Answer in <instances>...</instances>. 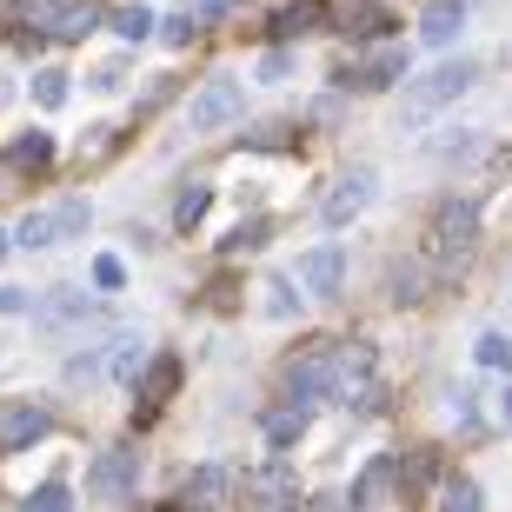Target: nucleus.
<instances>
[{
    "mask_svg": "<svg viewBox=\"0 0 512 512\" xmlns=\"http://www.w3.org/2000/svg\"><path fill=\"white\" fill-rule=\"evenodd\" d=\"M27 512H74V499H67V486H60V479H47L40 493H27Z\"/></svg>",
    "mask_w": 512,
    "mask_h": 512,
    "instance_id": "c756f323",
    "label": "nucleus"
},
{
    "mask_svg": "<svg viewBox=\"0 0 512 512\" xmlns=\"http://www.w3.org/2000/svg\"><path fill=\"white\" fill-rule=\"evenodd\" d=\"M479 240V207L473 200H439L433 207V247L453 260V253H466Z\"/></svg>",
    "mask_w": 512,
    "mask_h": 512,
    "instance_id": "0eeeda50",
    "label": "nucleus"
},
{
    "mask_svg": "<svg viewBox=\"0 0 512 512\" xmlns=\"http://www.w3.org/2000/svg\"><path fill=\"white\" fill-rule=\"evenodd\" d=\"M14 247H27V253H40V247H60V227H54V207L47 213H27L14 227Z\"/></svg>",
    "mask_w": 512,
    "mask_h": 512,
    "instance_id": "412c9836",
    "label": "nucleus"
},
{
    "mask_svg": "<svg viewBox=\"0 0 512 512\" xmlns=\"http://www.w3.org/2000/svg\"><path fill=\"white\" fill-rule=\"evenodd\" d=\"M34 100L40 107H60V100H67V74H60V67H40L34 74Z\"/></svg>",
    "mask_w": 512,
    "mask_h": 512,
    "instance_id": "cd10ccee",
    "label": "nucleus"
},
{
    "mask_svg": "<svg viewBox=\"0 0 512 512\" xmlns=\"http://www.w3.org/2000/svg\"><path fill=\"white\" fill-rule=\"evenodd\" d=\"M399 479H406V486H433V479H439V453H413V459H399Z\"/></svg>",
    "mask_w": 512,
    "mask_h": 512,
    "instance_id": "bb28decb",
    "label": "nucleus"
},
{
    "mask_svg": "<svg viewBox=\"0 0 512 512\" xmlns=\"http://www.w3.org/2000/svg\"><path fill=\"white\" fill-rule=\"evenodd\" d=\"M499 413H506V426H512V386H506V393H499Z\"/></svg>",
    "mask_w": 512,
    "mask_h": 512,
    "instance_id": "ea45409f",
    "label": "nucleus"
},
{
    "mask_svg": "<svg viewBox=\"0 0 512 512\" xmlns=\"http://www.w3.org/2000/svg\"><path fill=\"white\" fill-rule=\"evenodd\" d=\"M393 486H399V459H373V466L353 479V512H373Z\"/></svg>",
    "mask_w": 512,
    "mask_h": 512,
    "instance_id": "2eb2a0df",
    "label": "nucleus"
},
{
    "mask_svg": "<svg viewBox=\"0 0 512 512\" xmlns=\"http://www.w3.org/2000/svg\"><path fill=\"white\" fill-rule=\"evenodd\" d=\"M0 253H7V233H0Z\"/></svg>",
    "mask_w": 512,
    "mask_h": 512,
    "instance_id": "79ce46f5",
    "label": "nucleus"
},
{
    "mask_svg": "<svg viewBox=\"0 0 512 512\" xmlns=\"http://www.w3.org/2000/svg\"><path fill=\"white\" fill-rule=\"evenodd\" d=\"M140 366H147V353H140V340H133V333H127V340H114V353H107V373H114V380H140Z\"/></svg>",
    "mask_w": 512,
    "mask_h": 512,
    "instance_id": "5701e85b",
    "label": "nucleus"
},
{
    "mask_svg": "<svg viewBox=\"0 0 512 512\" xmlns=\"http://www.w3.org/2000/svg\"><path fill=\"white\" fill-rule=\"evenodd\" d=\"M340 280H346V253L326 240V247H313L300 260V286L313 293V300H340Z\"/></svg>",
    "mask_w": 512,
    "mask_h": 512,
    "instance_id": "9d476101",
    "label": "nucleus"
},
{
    "mask_svg": "<svg viewBox=\"0 0 512 512\" xmlns=\"http://www.w3.org/2000/svg\"><path fill=\"white\" fill-rule=\"evenodd\" d=\"M366 200H373V173L353 167L346 180H333V193L320 200V220H326V227H346L353 213H366Z\"/></svg>",
    "mask_w": 512,
    "mask_h": 512,
    "instance_id": "1a4fd4ad",
    "label": "nucleus"
},
{
    "mask_svg": "<svg viewBox=\"0 0 512 512\" xmlns=\"http://www.w3.org/2000/svg\"><path fill=\"white\" fill-rule=\"evenodd\" d=\"M326 20H333L340 34H360V40H380L386 27H393V14H386L380 0H326Z\"/></svg>",
    "mask_w": 512,
    "mask_h": 512,
    "instance_id": "9b49d317",
    "label": "nucleus"
},
{
    "mask_svg": "<svg viewBox=\"0 0 512 512\" xmlns=\"http://www.w3.org/2000/svg\"><path fill=\"white\" fill-rule=\"evenodd\" d=\"M266 293H273V300H266V306H273V313H293V286H286V280H273V286H266Z\"/></svg>",
    "mask_w": 512,
    "mask_h": 512,
    "instance_id": "58836bf2",
    "label": "nucleus"
},
{
    "mask_svg": "<svg viewBox=\"0 0 512 512\" xmlns=\"http://www.w3.org/2000/svg\"><path fill=\"white\" fill-rule=\"evenodd\" d=\"M120 280H127V266H120L114 253H100V260H94V286H107V293H114Z\"/></svg>",
    "mask_w": 512,
    "mask_h": 512,
    "instance_id": "72a5a7b5",
    "label": "nucleus"
},
{
    "mask_svg": "<svg viewBox=\"0 0 512 512\" xmlns=\"http://www.w3.org/2000/svg\"><path fill=\"white\" fill-rule=\"evenodd\" d=\"M286 67H293V54H280V47H273V54H266V60H260V80H280V74H286Z\"/></svg>",
    "mask_w": 512,
    "mask_h": 512,
    "instance_id": "4c0bfd02",
    "label": "nucleus"
},
{
    "mask_svg": "<svg viewBox=\"0 0 512 512\" xmlns=\"http://www.w3.org/2000/svg\"><path fill=\"white\" fill-rule=\"evenodd\" d=\"M20 14H27V27H40L54 40H87L100 27L94 0H20Z\"/></svg>",
    "mask_w": 512,
    "mask_h": 512,
    "instance_id": "7ed1b4c3",
    "label": "nucleus"
},
{
    "mask_svg": "<svg viewBox=\"0 0 512 512\" xmlns=\"http://www.w3.org/2000/svg\"><path fill=\"white\" fill-rule=\"evenodd\" d=\"M333 380H340V340H313V346H300V353L286 360V393L300 399V406L326 399Z\"/></svg>",
    "mask_w": 512,
    "mask_h": 512,
    "instance_id": "f03ea898",
    "label": "nucleus"
},
{
    "mask_svg": "<svg viewBox=\"0 0 512 512\" xmlns=\"http://www.w3.org/2000/svg\"><path fill=\"white\" fill-rule=\"evenodd\" d=\"M433 153L439 160H459V153H479V140L473 133H446V140H433Z\"/></svg>",
    "mask_w": 512,
    "mask_h": 512,
    "instance_id": "473e14b6",
    "label": "nucleus"
},
{
    "mask_svg": "<svg viewBox=\"0 0 512 512\" xmlns=\"http://www.w3.org/2000/svg\"><path fill=\"white\" fill-rule=\"evenodd\" d=\"M247 506L253 512H293V506H300V479H293L286 459H273V466L247 473Z\"/></svg>",
    "mask_w": 512,
    "mask_h": 512,
    "instance_id": "423d86ee",
    "label": "nucleus"
},
{
    "mask_svg": "<svg viewBox=\"0 0 512 512\" xmlns=\"http://www.w3.org/2000/svg\"><path fill=\"white\" fill-rule=\"evenodd\" d=\"M247 114V87L240 80H207L200 94H193V133H213L227 127V120Z\"/></svg>",
    "mask_w": 512,
    "mask_h": 512,
    "instance_id": "39448f33",
    "label": "nucleus"
},
{
    "mask_svg": "<svg viewBox=\"0 0 512 512\" xmlns=\"http://www.w3.org/2000/svg\"><path fill=\"white\" fill-rule=\"evenodd\" d=\"M27 306H34L27 286H0V313H27Z\"/></svg>",
    "mask_w": 512,
    "mask_h": 512,
    "instance_id": "f704fd0d",
    "label": "nucleus"
},
{
    "mask_svg": "<svg viewBox=\"0 0 512 512\" xmlns=\"http://www.w3.org/2000/svg\"><path fill=\"white\" fill-rule=\"evenodd\" d=\"M459 27H466V0H433L426 20H419V40H426V47H453Z\"/></svg>",
    "mask_w": 512,
    "mask_h": 512,
    "instance_id": "4468645a",
    "label": "nucleus"
},
{
    "mask_svg": "<svg viewBox=\"0 0 512 512\" xmlns=\"http://www.w3.org/2000/svg\"><path fill=\"white\" fill-rule=\"evenodd\" d=\"M473 80H479L473 60H446V67H433L426 80H413V87H406V107H399V120H406V127H426V120H433L439 107H453V100L466 94Z\"/></svg>",
    "mask_w": 512,
    "mask_h": 512,
    "instance_id": "f257e3e1",
    "label": "nucleus"
},
{
    "mask_svg": "<svg viewBox=\"0 0 512 512\" xmlns=\"http://www.w3.org/2000/svg\"><path fill=\"white\" fill-rule=\"evenodd\" d=\"M140 493V453L133 446H107V453L87 466V499H100V506H120V499Z\"/></svg>",
    "mask_w": 512,
    "mask_h": 512,
    "instance_id": "20e7f679",
    "label": "nucleus"
},
{
    "mask_svg": "<svg viewBox=\"0 0 512 512\" xmlns=\"http://www.w3.org/2000/svg\"><path fill=\"white\" fill-rule=\"evenodd\" d=\"M439 499H446V512H486L473 479H446V493H439Z\"/></svg>",
    "mask_w": 512,
    "mask_h": 512,
    "instance_id": "c85d7f7f",
    "label": "nucleus"
},
{
    "mask_svg": "<svg viewBox=\"0 0 512 512\" xmlns=\"http://www.w3.org/2000/svg\"><path fill=\"white\" fill-rule=\"evenodd\" d=\"M419 512H446V499H439V506H419Z\"/></svg>",
    "mask_w": 512,
    "mask_h": 512,
    "instance_id": "a19ab883",
    "label": "nucleus"
},
{
    "mask_svg": "<svg viewBox=\"0 0 512 512\" xmlns=\"http://www.w3.org/2000/svg\"><path fill=\"white\" fill-rule=\"evenodd\" d=\"M473 360L486 366V373H512V340H506V333H479Z\"/></svg>",
    "mask_w": 512,
    "mask_h": 512,
    "instance_id": "393cba45",
    "label": "nucleus"
},
{
    "mask_svg": "<svg viewBox=\"0 0 512 512\" xmlns=\"http://www.w3.org/2000/svg\"><path fill=\"white\" fill-rule=\"evenodd\" d=\"M227 7H240V0H193V20L207 27V20H220V14H227Z\"/></svg>",
    "mask_w": 512,
    "mask_h": 512,
    "instance_id": "c9c22d12",
    "label": "nucleus"
},
{
    "mask_svg": "<svg viewBox=\"0 0 512 512\" xmlns=\"http://www.w3.org/2000/svg\"><path fill=\"white\" fill-rule=\"evenodd\" d=\"M34 320H40V326H74V320H87V293H74V286H54L47 300H34Z\"/></svg>",
    "mask_w": 512,
    "mask_h": 512,
    "instance_id": "dca6fc26",
    "label": "nucleus"
},
{
    "mask_svg": "<svg viewBox=\"0 0 512 512\" xmlns=\"http://www.w3.org/2000/svg\"><path fill=\"white\" fill-rule=\"evenodd\" d=\"M399 74H406V54H399V47H386V54H373V60L360 67V74L346 80V87H393Z\"/></svg>",
    "mask_w": 512,
    "mask_h": 512,
    "instance_id": "aec40b11",
    "label": "nucleus"
},
{
    "mask_svg": "<svg viewBox=\"0 0 512 512\" xmlns=\"http://www.w3.org/2000/svg\"><path fill=\"white\" fill-rule=\"evenodd\" d=\"M260 240H266V220H247V227H240V233H233V240H227V247H260Z\"/></svg>",
    "mask_w": 512,
    "mask_h": 512,
    "instance_id": "e433bc0d",
    "label": "nucleus"
},
{
    "mask_svg": "<svg viewBox=\"0 0 512 512\" xmlns=\"http://www.w3.org/2000/svg\"><path fill=\"white\" fill-rule=\"evenodd\" d=\"M313 27H326V0H293V7H280L273 14V34H313Z\"/></svg>",
    "mask_w": 512,
    "mask_h": 512,
    "instance_id": "a211bd4d",
    "label": "nucleus"
},
{
    "mask_svg": "<svg viewBox=\"0 0 512 512\" xmlns=\"http://www.w3.org/2000/svg\"><path fill=\"white\" fill-rule=\"evenodd\" d=\"M47 426H54L47 406H7V419H0V453H27L34 439H47Z\"/></svg>",
    "mask_w": 512,
    "mask_h": 512,
    "instance_id": "f8f14e48",
    "label": "nucleus"
},
{
    "mask_svg": "<svg viewBox=\"0 0 512 512\" xmlns=\"http://www.w3.org/2000/svg\"><path fill=\"white\" fill-rule=\"evenodd\" d=\"M233 486H240V479H233L227 466H200V473L187 479V493H180V499H187L193 512H213V506H227V499H233Z\"/></svg>",
    "mask_w": 512,
    "mask_h": 512,
    "instance_id": "ddd939ff",
    "label": "nucleus"
},
{
    "mask_svg": "<svg viewBox=\"0 0 512 512\" xmlns=\"http://www.w3.org/2000/svg\"><path fill=\"white\" fill-rule=\"evenodd\" d=\"M419 293H426V273H419V266H399L393 273V300L406 306V300H419Z\"/></svg>",
    "mask_w": 512,
    "mask_h": 512,
    "instance_id": "7c9ffc66",
    "label": "nucleus"
},
{
    "mask_svg": "<svg viewBox=\"0 0 512 512\" xmlns=\"http://www.w3.org/2000/svg\"><path fill=\"white\" fill-rule=\"evenodd\" d=\"M107 27H114L120 40H147L153 27H160V20H153L147 7H140V0H127V7H114V14H107Z\"/></svg>",
    "mask_w": 512,
    "mask_h": 512,
    "instance_id": "4be33fe9",
    "label": "nucleus"
},
{
    "mask_svg": "<svg viewBox=\"0 0 512 512\" xmlns=\"http://www.w3.org/2000/svg\"><path fill=\"white\" fill-rule=\"evenodd\" d=\"M7 167L14 173H47L54 167V140H47V133H20L14 147H7Z\"/></svg>",
    "mask_w": 512,
    "mask_h": 512,
    "instance_id": "f3484780",
    "label": "nucleus"
},
{
    "mask_svg": "<svg viewBox=\"0 0 512 512\" xmlns=\"http://www.w3.org/2000/svg\"><path fill=\"white\" fill-rule=\"evenodd\" d=\"M207 207H213V187H200V180H193L187 193H180V207H173V227H200V220H207Z\"/></svg>",
    "mask_w": 512,
    "mask_h": 512,
    "instance_id": "b1692460",
    "label": "nucleus"
},
{
    "mask_svg": "<svg viewBox=\"0 0 512 512\" xmlns=\"http://www.w3.org/2000/svg\"><path fill=\"white\" fill-rule=\"evenodd\" d=\"M87 220H94V207H87V200H60V207H54L60 240H80V233H87Z\"/></svg>",
    "mask_w": 512,
    "mask_h": 512,
    "instance_id": "a878e982",
    "label": "nucleus"
},
{
    "mask_svg": "<svg viewBox=\"0 0 512 512\" xmlns=\"http://www.w3.org/2000/svg\"><path fill=\"white\" fill-rule=\"evenodd\" d=\"M160 27H167V47H193V34H200L193 14H173V20H160Z\"/></svg>",
    "mask_w": 512,
    "mask_h": 512,
    "instance_id": "2f4dec72",
    "label": "nucleus"
},
{
    "mask_svg": "<svg viewBox=\"0 0 512 512\" xmlns=\"http://www.w3.org/2000/svg\"><path fill=\"white\" fill-rule=\"evenodd\" d=\"M173 393H180V360H173V353H160V360H147V366H140V380H133V399H140V406H133V419H153Z\"/></svg>",
    "mask_w": 512,
    "mask_h": 512,
    "instance_id": "6e6552de",
    "label": "nucleus"
},
{
    "mask_svg": "<svg viewBox=\"0 0 512 512\" xmlns=\"http://www.w3.org/2000/svg\"><path fill=\"white\" fill-rule=\"evenodd\" d=\"M260 433L273 439V446H293V439H306V406L293 399V406H273V413L260 419Z\"/></svg>",
    "mask_w": 512,
    "mask_h": 512,
    "instance_id": "6ab92c4d",
    "label": "nucleus"
}]
</instances>
